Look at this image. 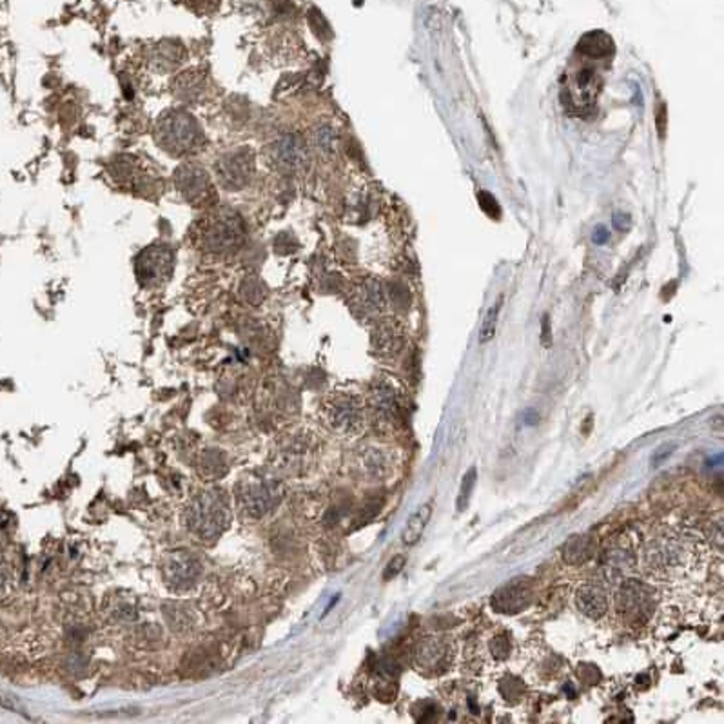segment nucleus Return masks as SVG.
Returning <instances> with one entry per match:
<instances>
[{
	"instance_id": "1",
	"label": "nucleus",
	"mask_w": 724,
	"mask_h": 724,
	"mask_svg": "<svg viewBox=\"0 0 724 724\" xmlns=\"http://www.w3.org/2000/svg\"><path fill=\"white\" fill-rule=\"evenodd\" d=\"M710 550L705 539L693 532L668 526L645 539L639 548V568L653 581L679 585L705 572Z\"/></svg>"
},
{
	"instance_id": "2",
	"label": "nucleus",
	"mask_w": 724,
	"mask_h": 724,
	"mask_svg": "<svg viewBox=\"0 0 724 724\" xmlns=\"http://www.w3.org/2000/svg\"><path fill=\"white\" fill-rule=\"evenodd\" d=\"M155 140L169 155L183 156L198 151L206 142V136L193 115L186 111H169L156 122Z\"/></svg>"
},
{
	"instance_id": "3",
	"label": "nucleus",
	"mask_w": 724,
	"mask_h": 724,
	"mask_svg": "<svg viewBox=\"0 0 724 724\" xmlns=\"http://www.w3.org/2000/svg\"><path fill=\"white\" fill-rule=\"evenodd\" d=\"M229 503L222 492H200L187 507V525L191 532L203 541L220 538L229 526Z\"/></svg>"
},
{
	"instance_id": "4",
	"label": "nucleus",
	"mask_w": 724,
	"mask_h": 724,
	"mask_svg": "<svg viewBox=\"0 0 724 724\" xmlns=\"http://www.w3.org/2000/svg\"><path fill=\"white\" fill-rule=\"evenodd\" d=\"M321 414L327 427L343 438H354L365 428V401L353 392H336L323 401Z\"/></svg>"
},
{
	"instance_id": "5",
	"label": "nucleus",
	"mask_w": 724,
	"mask_h": 724,
	"mask_svg": "<svg viewBox=\"0 0 724 724\" xmlns=\"http://www.w3.org/2000/svg\"><path fill=\"white\" fill-rule=\"evenodd\" d=\"M246 240V226L240 214L220 209L211 214L202 229V243L209 253H233Z\"/></svg>"
},
{
	"instance_id": "6",
	"label": "nucleus",
	"mask_w": 724,
	"mask_h": 724,
	"mask_svg": "<svg viewBox=\"0 0 724 724\" xmlns=\"http://www.w3.org/2000/svg\"><path fill=\"white\" fill-rule=\"evenodd\" d=\"M458 648L452 638L427 635L414 648V665L428 677H440L451 672L456 663Z\"/></svg>"
},
{
	"instance_id": "7",
	"label": "nucleus",
	"mask_w": 724,
	"mask_h": 724,
	"mask_svg": "<svg viewBox=\"0 0 724 724\" xmlns=\"http://www.w3.org/2000/svg\"><path fill=\"white\" fill-rule=\"evenodd\" d=\"M280 499V491L274 481L267 479H251L240 485L238 492V505L240 511L246 512L251 518H261L263 514L276 507Z\"/></svg>"
},
{
	"instance_id": "8",
	"label": "nucleus",
	"mask_w": 724,
	"mask_h": 724,
	"mask_svg": "<svg viewBox=\"0 0 724 724\" xmlns=\"http://www.w3.org/2000/svg\"><path fill=\"white\" fill-rule=\"evenodd\" d=\"M174 267L173 249L167 246H151L136 260V274L139 280L147 287L164 283L171 276Z\"/></svg>"
},
{
	"instance_id": "9",
	"label": "nucleus",
	"mask_w": 724,
	"mask_h": 724,
	"mask_svg": "<svg viewBox=\"0 0 724 724\" xmlns=\"http://www.w3.org/2000/svg\"><path fill=\"white\" fill-rule=\"evenodd\" d=\"M254 174V156L251 151L238 149L227 153L216 162V179L226 189L238 191L251 182Z\"/></svg>"
},
{
	"instance_id": "10",
	"label": "nucleus",
	"mask_w": 724,
	"mask_h": 724,
	"mask_svg": "<svg viewBox=\"0 0 724 724\" xmlns=\"http://www.w3.org/2000/svg\"><path fill=\"white\" fill-rule=\"evenodd\" d=\"M368 408L372 411L376 421L388 428H394L401 421V401L400 392L388 380H376L371 387L368 396Z\"/></svg>"
},
{
	"instance_id": "11",
	"label": "nucleus",
	"mask_w": 724,
	"mask_h": 724,
	"mask_svg": "<svg viewBox=\"0 0 724 724\" xmlns=\"http://www.w3.org/2000/svg\"><path fill=\"white\" fill-rule=\"evenodd\" d=\"M267 160L274 169L283 171V173L300 169L307 160V147H305L303 139L294 133L281 135L267 147Z\"/></svg>"
},
{
	"instance_id": "12",
	"label": "nucleus",
	"mask_w": 724,
	"mask_h": 724,
	"mask_svg": "<svg viewBox=\"0 0 724 724\" xmlns=\"http://www.w3.org/2000/svg\"><path fill=\"white\" fill-rule=\"evenodd\" d=\"M358 471L367 481H383L391 478L396 468V456L392 448L381 445H368L358 454Z\"/></svg>"
},
{
	"instance_id": "13",
	"label": "nucleus",
	"mask_w": 724,
	"mask_h": 724,
	"mask_svg": "<svg viewBox=\"0 0 724 724\" xmlns=\"http://www.w3.org/2000/svg\"><path fill=\"white\" fill-rule=\"evenodd\" d=\"M166 579L173 588L187 590L196 585L200 574H202V565L198 558L193 555L187 550L173 552L167 558V563L164 565Z\"/></svg>"
},
{
	"instance_id": "14",
	"label": "nucleus",
	"mask_w": 724,
	"mask_h": 724,
	"mask_svg": "<svg viewBox=\"0 0 724 724\" xmlns=\"http://www.w3.org/2000/svg\"><path fill=\"white\" fill-rule=\"evenodd\" d=\"M174 183L187 202H207L211 194L209 174L200 166L186 164L174 174Z\"/></svg>"
},
{
	"instance_id": "15",
	"label": "nucleus",
	"mask_w": 724,
	"mask_h": 724,
	"mask_svg": "<svg viewBox=\"0 0 724 724\" xmlns=\"http://www.w3.org/2000/svg\"><path fill=\"white\" fill-rule=\"evenodd\" d=\"M575 606L585 618L601 621L610 612L608 590L599 583H583L575 590Z\"/></svg>"
},
{
	"instance_id": "16",
	"label": "nucleus",
	"mask_w": 724,
	"mask_h": 724,
	"mask_svg": "<svg viewBox=\"0 0 724 724\" xmlns=\"http://www.w3.org/2000/svg\"><path fill=\"white\" fill-rule=\"evenodd\" d=\"M650 592L646 590L645 585L641 583H635L632 579L623 585L621 592L618 595V605L621 612H625L628 618L638 619L645 610L650 608Z\"/></svg>"
},
{
	"instance_id": "17",
	"label": "nucleus",
	"mask_w": 724,
	"mask_h": 724,
	"mask_svg": "<svg viewBox=\"0 0 724 724\" xmlns=\"http://www.w3.org/2000/svg\"><path fill=\"white\" fill-rule=\"evenodd\" d=\"M432 507H434L432 503H425V505H421V507L408 518L407 525H405L403 532H401V541H403L405 545L412 546L420 541L425 528H427L428 521H431L432 518V511H434Z\"/></svg>"
},
{
	"instance_id": "18",
	"label": "nucleus",
	"mask_w": 724,
	"mask_h": 724,
	"mask_svg": "<svg viewBox=\"0 0 724 724\" xmlns=\"http://www.w3.org/2000/svg\"><path fill=\"white\" fill-rule=\"evenodd\" d=\"M526 599H528V590L523 585H514L505 586L498 592V594L492 598V605L499 610V612H518L521 606H526Z\"/></svg>"
},
{
	"instance_id": "19",
	"label": "nucleus",
	"mask_w": 724,
	"mask_h": 724,
	"mask_svg": "<svg viewBox=\"0 0 724 724\" xmlns=\"http://www.w3.org/2000/svg\"><path fill=\"white\" fill-rule=\"evenodd\" d=\"M578 49L592 59H605L613 53V42L605 31H590L579 40Z\"/></svg>"
},
{
	"instance_id": "20",
	"label": "nucleus",
	"mask_w": 724,
	"mask_h": 724,
	"mask_svg": "<svg viewBox=\"0 0 724 724\" xmlns=\"http://www.w3.org/2000/svg\"><path fill=\"white\" fill-rule=\"evenodd\" d=\"M183 48L176 42H160L155 48V53H153V66L159 68L160 71H169V69H174L182 62Z\"/></svg>"
},
{
	"instance_id": "21",
	"label": "nucleus",
	"mask_w": 724,
	"mask_h": 724,
	"mask_svg": "<svg viewBox=\"0 0 724 724\" xmlns=\"http://www.w3.org/2000/svg\"><path fill=\"white\" fill-rule=\"evenodd\" d=\"M203 89H206V79L198 71L186 73V75L174 80V93L179 95V99L186 100V102L198 100Z\"/></svg>"
},
{
	"instance_id": "22",
	"label": "nucleus",
	"mask_w": 724,
	"mask_h": 724,
	"mask_svg": "<svg viewBox=\"0 0 724 724\" xmlns=\"http://www.w3.org/2000/svg\"><path fill=\"white\" fill-rule=\"evenodd\" d=\"M594 543L588 536H574L565 546H563V559L568 565H581L592 558Z\"/></svg>"
},
{
	"instance_id": "23",
	"label": "nucleus",
	"mask_w": 724,
	"mask_h": 724,
	"mask_svg": "<svg viewBox=\"0 0 724 724\" xmlns=\"http://www.w3.org/2000/svg\"><path fill=\"white\" fill-rule=\"evenodd\" d=\"M501 305H503V298H499V300L492 305L491 309L487 311V314H485V320H483L481 328H479V343L481 345L488 343V341L494 338L496 325H498V316H499V311H501Z\"/></svg>"
},
{
	"instance_id": "24",
	"label": "nucleus",
	"mask_w": 724,
	"mask_h": 724,
	"mask_svg": "<svg viewBox=\"0 0 724 724\" xmlns=\"http://www.w3.org/2000/svg\"><path fill=\"white\" fill-rule=\"evenodd\" d=\"M476 479H478V471L476 467H472L467 474L463 476V481H461V487H459L458 501H456V507H458L459 512H463L465 507L468 505V499H471L472 491L476 487Z\"/></svg>"
},
{
	"instance_id": "25",
	"label": "nucleus",
	"mask_w": 724,
	"mask_h": 724,
	"mask_svg": "<svg viewBox=\"0 0 724 724\" xmlns=\"http://www.w3.org/2000/svg\"><path fill=\"white\" fill-rule=\"evenodd\" d=\"M378 348H380L381 353H387V354H396L398 351H400L401 347V340L400 336H398V333L394 331V328H383V331H380V334H378Z\"/></svg>"
},
{
	"instance_id": "26",
	"label": "nucleus",
	"mask_w": 724,
	"mask_h": 724,
	"mask_svg": "<svg viewBox=\"0 0 724 724\" xmlns=\"http://www.w3.org/2000/svg\"><path fill=\"white\" fill-rule=\"evenodd\" d=\"M166 615H167V621L171 623V626H173L174 630H187L189 626H193V621H191V618H189V612H187V608H183V606L171 605L169 608H167Z\"/></svg>"
},
{
	"instance_id": "27",
	"label": "nucleus",
	"mask_w": 724,
	"mask_h": 724,
	"mask_svg": "<svg viewBox=\"0 0 724 724\" xmlns=\"http://www.w3.org/2000/svg\"><path fill=\"white\" fill-rule=\"evenodd\" d=\"M478 203H479V207L483 209V213L487 214V216L496 218V220L501 216V207H499V203L496 202L494 194H491L488 191H479Z\"/></svg>"
},
{
	"instance_id": "28",
	"label": "nucleus",
	"mask_w": 724,
	"mask_h": 724,
	"mask_svg": "<svg viewBox=\"0 0 724 724\" xmlns=\"http://www.w3.org/2000/svg\"><path fill=\"white\" fill-rule=\"evenodd\" d=\"M334 142H336V135H334V131L331 126H321L320 129L316 131V144L323 153H333Z\"/></svg>"
},
{
	"instance_id": "29",
	"label": "nucleus",
	"mask_w": 724,
	"mask_h": 724,
	"mask_svg": "<svg viewBox=\"0 0 724 724\" xmlns=\"http://www.w3.org/2000/svg\"><path fill=\"white\" fill-rule=\"evenodd\" d=\"M405 561H407V559H405V555H394V558H392L391 561H388L387 568H385V572H383V579H385V581H391V579L396 578V575L400 574L401 570H403Z\"/></svg>"
},
{
	"instance_id": "30",
	"label": "nucleus",
	"mask_w": 724,
	"mask_h": 724,
	"mask_svg": "<svg viewBox=\"0 0 724 724\" xmlns=\"http://www.w3.org/2000/svg\"><path fill=\"white\" fill-rule=\"evenodd\" d=\"M189 6L194 11H214L218 0H189Z\"/></svg>"
},
{
	"instance_id": "31",
	"label": "nucleus",
	"mask_w": 724,
	"mask_h": 724,
	"mask_svg": "<svg viewBox=\"0 0 724 724\" xmlns=\"http://www.w3.org/2000/svg\"><path fill=\"white\" fill-rule=\"evenodd\" d=\"M612 222H613V227H618L619 231H625L630 227V216L625 213H613Z\"/></svg>"
},
{
	"instance_id": "32",
	"label": "nucleus",
	"mask_w": 724,
	"mask_h": 724,
	"mask_svg": "<svg viewBox=\"0 0 724 724\" xmlns=\"http://www.w3.org/2000/svg\"><path fill=\"white\" fill-rule=\"evenodd\" d=\"M665 129H666V107H659V113H657V131H659V136L665 139Z\"/></svg>"
},
{
	"instance_id": "33",
	"label": "nucleus",
	"mask_w": 724,
	"mask_h": 724,
	"mask_svg": "<svg viewBox=\"0 0 724 724\" xmlns=\"http://www.w3.org/2000/svg\"><path fill=\"white\" fill-rule=\"evenodd\" d=\"M608 238H610V233H608V229H606L605 226H598V227H595V231H594V241H595V243H598V246H603V243H606V241H608Z\"/></svg>"
},
{
	"instance_id": "34",
	"label": "nucleus",
	"mask_w": 724,
	"mask_h": 724,
	"mask_svg": "<svg viewBox=\"0 0 724 724\" xmlns=\"http://www.w3.org/2000/svg\"><path fill=\"white\" fill-rule=\"evenodd\" d=\"M543 341H545V345H550V334H548V316L543 318Z\"/></svg>"
},
{
	"instance_id": "35",
	"label": "nucleus",
	"mask_w": 724,
	"mask_h": 724,
	"mask_svg": "<svg viewBox=\"0 0 724 724\" xmlns=\"http://www.w3.org/2000/svg\"><path fill=\"white\" fill-rule=\"evenodd\" d=\"M6 581H8V575H6V570H4V565L0 563V592L6 588Z\"/></svg>"
},
{
	"instance_id": "36",
	"label": "nucleus",
	"mask_w": 724,
	"mask_h": 724,
	"mask_svg": "<svg viewBox=\"0 0 724 724\" xmlns=\"http://www.w3.org/2000/svg\"><path fill=\"white\" fill-rule=\"evenodd\" d=\"M525 420H526V425H536L538 423V414L532 416V411H528L525 414Z\"/></svg>"
}]
</instances>
